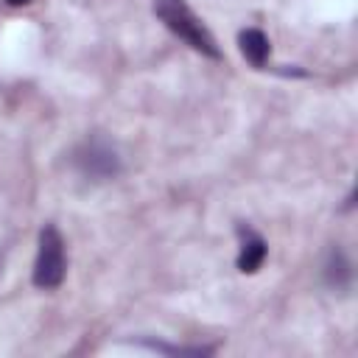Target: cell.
Here are the masks:
<instances>
[{"label":"cell","mask_w":358,"mask_h":358,"mask_svg":"<svg viewBox=\"0 0 358 358\" xmlns=\"http://www.w3.org/2000/svg\"><path fill=\"white\" fill-rule=\"evenodd\" d=\"M154 14L159 17V22L179 36L185 45H190L196 53L207 56V59H224L215 36L210 34V28L204 25V20L187 6V0H154Z\"/></svg>","instance_id":"cell-1"},{"label":"cell","mask_w":358,"mask_h":358,"mask_svg":"<svg viewBox=\"0 0 358 358\" xmlns=\"http://www.w3.org/2000/svg\"><path fill=\"white\" fill-rule=\"evenodd\" d=\"M67 274V255H64V238L53 224H45L39 229V246L34 260V285L42 291H53L62 285Z\"/></svg>","instance_id":"cell-2"},{"label":"cell","mask_w":358,"mask_h":358,"mask_svg":"<svg viewBox=\"0 0 358 358\" xmlns=\"http://www.w3.org/2000/svg\"><path fill=\"white\" fill-rule=\"evenodd\" d=\"M73 165L87 179H95V182H106L120 173V157H117L115 145H109L103 137L84 140L73 154Z\"/></svg>","instance_id":"cell-3"},{"label":"cell","mask_w":358,"mask_h":358,"mask_svg":"<svg viewBox=\"0 0 358 358\" xmlns=\"http://www.w3.org/2000/svg\"><path fill=\"white\" fill-rule=\"evenodd\" d=\"M238 238H241V252H238V268L243 271V274H255L260 266H263V260H266V252H268V246H266V241L252 229V227H238Z\"/></svg>","instance_id":"cell-4"},{"label":"cell","mask_w":358,"mask_h":358,"mask_svg":"<svg viewBox=\"0 0 358 358\" xmlns=\"http://www.w3.org/2000/svg\"><path fill=\"white\" fill-rule=\"evenodd\" d=\"M238 45H241L243 59H246L252 67H263V64L268 62L271 45H268V36H266L260 28H246V31H241Z\"/></svg>","instance_id":"cell-5"},{"label":"cell","mask_w":358,"mask_h":358,"mask_svg":"<svg viewBox=\"0 0 358 358\" xmlns=\"http://www.w3.org/2000/svg\"><path fill=\"white\" fill-rule=\"evenodd\" d=\"M140 344H145L154 352H165V355H210L213 352V347H173V344H162V341H151V338H143Z\"/></svg>","instance_id":"cell-6"},{"label":"cell","mask_w":358,"mask_h":358,"mask_svg":"<svg viewBox=\"0 0 358 358\" xmlns=\"http://www.w3.org/2000/svg\"><path fill=\"white\" fill-rule=\"evenodd\" d=\"M350 263H347V257L336 249L333 255H330V263H327V282L330 285H336V288H341V282H338V277H344V282H350Z\"/></svg>","instance_id":"cell-7"},{"label":"cell","mask_w":358,"mask_h":358,"mask_svg":"<svg viewBox=\"0 0 358 358\" xmlns=\"http://www.w3.org/2000/svg\"><path fill=\"white\" fill-rule=\"evenodd\" d=\"M8 6H25V3H31V0H6Z\"/></svg>","instance_id":"cell-8"}]
</instances>
